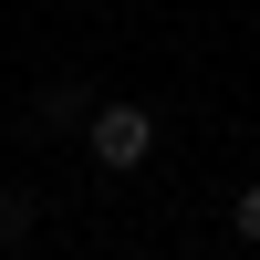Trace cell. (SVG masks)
<instances>
[{
    "label": "cell",
    "mask_w": 260,
    "mask_h": 260,
    "mask_svg": "<svg viewBox=\"0 0 260 260\" xmlns=\"http://www.w3.org/2000/svg\"><path fill=\"white\" fill-rule=\"evenodd\" d=\"M83 146H94L104 177H125V167L156 156V115H146V104H94V115H83Z\"/></svg>",
    "instance_id": "1"
},
{
    "label": "cell",
    "mask_w": 260,
    "mask_h": 260,
    "mask_svg": "<svg viewBox=\"0 0 260 260\" xmlns=\"http://www.w3.org/2000/svg\"><path fill=\"white\" fill-rule=\"evenodd\" d=\"M229 229H240V240L260 250V187H240V198H229Z\"/></svg>",
    "instance_id": "2"
},
{
    "label": "cell",
    "mask_w": 260,
    "mask_h": 260,
    "mask_svg": "<svg viewBox=\"0 0 260 260\" xmlns=\"http://www.w3.org/2000/svg\"><path fill=\"white\" fill-rule=\"evenodd\" d=\"M11 240H31V198H0V250Z\"/></svg>",
    "instance_id": "3"
}]
</instances>
